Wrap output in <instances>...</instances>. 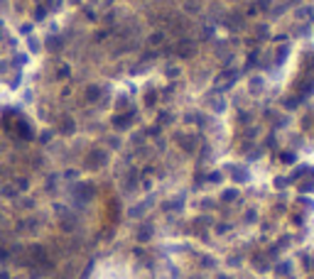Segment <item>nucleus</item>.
Returning <instances> with one entry per match:
<instances>
[{
    "label": "nucleus",
    "instance_id": "1",
    "mask_svg": "<svg viewBox=\"0 0 314 279\" xmlns=\"http://www.w3.org/2000/svg\"><path fill=\"white\" fill-rule=\"evenodd\" d=\"M174 52H177L179 56H192L194 52H197V47H194V44H192L189 39H182V42H179V44L174 47Z\"/></svg>",
    "mask_w": 314,
    "mask_h": 279
},
{
    "label": "nucleus",
    "instance_id": "4",
    "mask_svg": "<svg viewBox=\"0 0 314 279\" xmlns=\"http://www.w3.org/2000/svg\"><path fill=\"white\" fill-rule=\"evenodd\" d=\"M86 96H88V101H96V98H98V88H96V86H91V88L86 91Z\"/></svg>",
    "mask_w": 314,
    "mask_h": 279
},
{
    "label": "nucleus",
    "instance_id": "3",
    "mask_svg": "<svg viewBox=\"0 0 314 279\" xmlns=\"http://www.w3.org/2000/svg\"><path fill=\"white\" fill-rule=\"evenodd\" d=\"M106 162V154L103 152H93L91 157H88V167H101Z\"/></svg>",
    "mask_w": 314,
    "mask_h": 279
},
{
    "label": "nucleus",
    "instance_id": "2",
    "mask_svg": "<svg viewBox=\"0 0 314 279\" xmlns=\"http://www.w3.org/2000/svg\"><path fill=\"white\" fill-rule=\"evenodd\" d=\"M177 142H179V147L184 149V152H194V147H197V142L189 138H184V135H177Z\"/></svg>",
    "mask_w": 314,
    "mask_h": 279
},
{
    "label": "nucleus",
    "instance_id": "5",
    "mask_svg": "<svg viewBox=\"0 0 314 279\" xmlns=\"http://www.w3.org/2000/svg\"><path fill=\"white\" fill-rule=\"evenodd\" d=\"M162 39H165V34H162V32H157V34H152V39H150V42H152V44H162Z\"/></svg>",
    "mask_w": 314,
    "mask_h": 279
},
{
    "label": "nucleus",
    "instance_id": "6",
    "mask_svg": "<svg viewBox=\"0 0 314 279\" xmlns=\"http://www.w3.org/2000/svg\"><path fill=\"white\" fill-rule=\"evenodd\" d=\"M128 123H130V118H115V125H118V128H125Z\"/></svg>",
    "mask_w": 314,
    "mask_h": 279
},
{
    "label": "nucleus",
    "instance_id": "7",
    "mask_svg": "<svg viewBox=\"0 0 314 279\" xmlns=\"http://www.w3.org/2000/svg\"><path fill=\"white\" fill-rule=\"evenodd\" d=\"M29 49H32V52H37V49H39V44H37L34 39H29Z\"/></svg>",
    "mask_w": 314,
    "mask_h": 279
}]
</instances>
